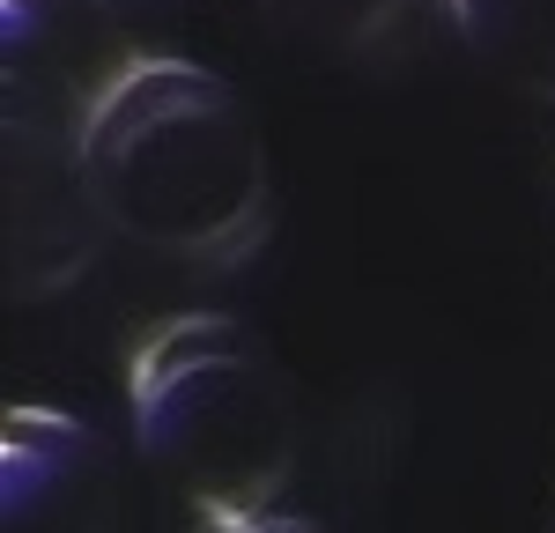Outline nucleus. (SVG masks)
Listing matches in <instances>:
<instances>
[{
    "label": "nucleus",
    "mask_w": 555,
    "mask_h": 533,
    "mask_svg": "<svg viewBox=\"0 0 555 533\" xmlns=\"http://www.w3.org/2000/svg\"><path fill=\"white\" fill-rule=\"evenodd\" d=\"M423 0H259V15L274 23V30H289V38H311V44H356L385 38L392 23H408Z\"/></svg>",
    "instance_id": "obj_6"
},
{
    "label": "nucleus",
    "mask_w": 555,
    "mask_h": 533,
    "mask_svg": "<svg viewBox=\"0 0 555 533\" xmlns=\"http://www.w3.org/2000/svg\"><path fill=\"white\" fill-rule=\"evenodd\" d=\"M0 504L15 533H112L127 519V482L89 422L15 400L0 422Z\"/></svg>",
    "instance_id": "obj_4"
},
{
    "label": "nucleus",
    "mask_w": 555,
    "mask_h": 533,
    "mask_svg": "<svg viewBox=\"0 0 555 533\" xmlns=\"http://www.w3.org/2000/svg\"><path fill=\"white\" fill-rule=\"evenodd\" d=\"M133 444L208 526H274L297 482V393L253 326L178 311L127 363Z\"/></svg>",
    "instance_id": "obj_3"
},
{
    "label": "nucleus",
    "mask_w": 555,
    "mask_h": 533,
    "mask_svg": "<svg viewBox=\"0 0 555 533\" xmlns=\"http://www.w3.org/2000/svg\"><path fill=\"white\" fill-rule=\"evenodd\" d=\"M444 15L496 82L555 104V0H444Z\"/></svg>",
    "instance_id": "obj_5"
},
{
    "label": "nucleus",
    "mask_w": 555,
    "mask_h": 533,
    "mask_svg": "<svg viewBox=\"0 0 555 533\" xmlns=\"http://www.w3.org/2000/svg\"><path fill=\"white\" fill-rule=\"evenodd\" d=\"M89 185L112 237L185 266H245L274 230V178L245 96L164 52H133L89 119Z\"/></svg>",
    "instance_id": "obj_1"
},
{
    "label": "nucleus",
    "mask_w": 555,
    "mask_h": 533,
    "mask_svg": "<svg viewBox=\"0 0 555 533\" xmlns=\"http://www.w3.org/2000/svg\"><path fill=\"white\" fill-rule=\"evenodd\" d=\"M8 133H0V208H8V297L38 304L75 289L112 222L89 185V119L104 89L133 67L127 30H112L104 0H8Z\"/></svg>",
    "instance_id": "obj_2"
}]
</instances>
